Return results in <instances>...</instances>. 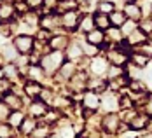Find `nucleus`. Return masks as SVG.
I'll use <instances>...</instances> for the list:
<instances>
[{
  "label": "nucleus",
  "mask_w": 152,
  "mask_h": 138,
  "mask_svg": "<svg viewBox=\"0 0 152 138\" xmlns=\"http://www.w3.org/2000/svg\"><path fill=\"white\" fill-rule=\"evenodd\" d=\"M129 60H131V63H135V65L140 66V68L147 66L149 61H151V58H149L145 53H131V54H129Z\"/></svg>",
  "instance_id": "nucleus-16"
},
{
  "label": "nucleus",
  "mask_w": 152,
  "mask_h": 138,
  "mask_svg": "<svg viewBox=\"0 0 152 138\" xmlns=\"http://www.w3.org/2000/svg\"><path fill=\"white\" fill-rule=\"evenodd\" d=\"M77 2H79V4H88L89 0H77Z\"/></svg>",
  "instance_id": "nucleus-52"
},
{
  "label": "nucleus",
  "mask_w": 152,
  "mask_h": 138,
  "mask_svg": "<svg viewBox=\"0 0 152 138\" xmlns=\"http://www.w3.org/2000/svg\"><path fill=\"white\" fill-rule=\"evenodd\" d=\"M14 9L16 12H19V14H26V11H28V4L26 2H21V0H18V2H14Z\"/></svg>",
  "instance_id": "nucleus-38"
},
{
  "label": "nucleus",
  "mask_w": 152,
  "mask_h": 138,
  "mask_svg": "<svg viewBox=\"0 0 152 138\" xmlns=\"http://www.w3.org/2000/svg\"><path fill=\"white\" fill-rule=\"evenodd\" d=\"M102 105H103V108L105 110H117V107H119V100L114 96V94H107L105 98L102 100Z\"/></svg>",
  "instance_id": "nucleus-22"
},
{
  "label": "nucleus",
  "mask_w": 152,
  "mask_h": 138,
  "mask_svg": "<svg viewBox=\"0 0 152 138\" xmlns=\"http://www.w3.org/2000/svg\"><path fill=\"white\" fill-rule=\"evenodd\" d=\"M96 11H98V12H103V14H110V12L115 11V5H114V2H110V0H102V2H98Z\"/></svg>",
  "instance_id": "nucleus-24"
},
{
  "label": "nucleus",
  "mask_w": 152,
  "mask_h": 138,
  "mask_svg": "<svg viewBox=\"0 0 152 138\" xmlns=\"http://www.w3.org/2000/svg\"><path fill=\"white\" fill-rule=\"evenodd\" d=\"M86 40H88L89 44H93V46H103V44H105V31L94 28V30L86 33Z\"/></svg>",
  "instance_id": "nucleus-9"
},
{
  "label": "nucleus",
  "mask_w": 152,
  "mask_h": 138,
  "mask_svg": "<svg viewBox=\"0 0 152 138\" xmlns=\"http://www.w3.org/2000/svg\"><path fill=\"white\" fill-rule=\"evenodd\" d=\"M4 101L9 105V107H14V108H19L21 107V101H19V98L12 94V93H5V96H4Z\"/></svg>",
  "instance_id": "nucleus-30"
},
{
  "label": "nucleus",
  "mask_w": 152,
  "mask_h": 138,
  "mask_svg": "<svg viewBox=\"0 0 152 138\" xmlns=\"http://www.w3.org/2000/svg\"><path fill=\"white\" fill-rule=\"evenodd\" d=\"M4 75L5 77H18V68H16L14 65H7L4 68Z\"/></svg>",
  "instance_id": "nucleus-42"
},
{
  "label": "nucleus",
  "mask_w": 152,
  "mask_h": 138,
  "mask_svg": "<svg viewBox=\"0 0 152 138\" xmlns=\"http://www.w3.org/2000/svg\"><path fill=\"white\" fill-rule=\"evenodd\" d=\"M23 121H25V115H23L19 110H16V112H12V114L9 115V123H11V126H14V128L21 126Z\"/></svg>",
  "instance_id": "nucleus-31"
},
{
  "label": "nucleus",
  "mask_w": 152,
  "mask_h": 138,
  "mask_svg": "<svg viewBox=\"0 0 152 138\" xmlns=\"http://www.w3.org/2000/svg\"><path fill=\"white\" fill-rule=\"evenodd\" d=\"M14 47L18 49V53H23V54H28L31 53V49L35 47V42L30 35H18L14 39Z\"/></svg>",
  "instance_id": "nucleus-2"
},
{
  "label": "nucleus",
  "mask_w": 152,
  "mask_h": 138,
  "mask_svg": "<svg viewBox=\"0 0 152 138\" xmlns=\"http://www.w3.org/2000/svg\"><path fill=\"white\" fill-rule=\"evenodd\" d=\"M138 138H152V133H145V135H142V137H138Z\"/></svg>",
  "instance_id": "nucleus-51"
},
{
  "label": "nucleus",
  "mask_w": 152,
  "mask_h": 138,
  "mask_svg": "<svg viewBox=\"0 0 152 138\" xmlns=\"http://www.w3.org/2000/svg\"><path fill=\"white\" fill-rule=\"evenodd\" d=\"M94 26L98 30H108L110 28V16L108 14H103V12H98L94 14Z\"/></svg>",
  "instance_id": "nucleus-15"
},
{
  "label": "nucleus",
  "mask_w": 152,
  "mask_h": 138,
  "mask_svg": "<svg viewBox=\"0 0 152 138\" xmlns=\"http://www.w3.org/2000/svg\"><path fill=\"white\" fill-rule=\"evenodd\" d=\"M42 66H37V65H31L30 68H28V77L33 79V80H39L40 77H42Z\"/></svg>",
  "instance_id": "nucleus-34"
},
{
  "label": "nucleus",
  "mask_w": 152,
  "mask_h": 138,
  "mask_svg": "<svg viewBox=\"0 0 152 138\" xmlns=\"http://www.w3.org/2000/svg\"><path fill=\"white\" fill-rule=\"evenodd\" d=\"M77 0H60L58 2V11L60 12H68V11H75L77 7Z\"/></svg>",
  "instance_id": "nucleus-25"
},
{
  "label": "nucleus",
  "mask_w": 152,
  "mask_h": 138,
  "mask_svg": "<svg viewBox=\"0 0 152 138\" xmlns=\"http://www.w3.org/2000/svg\"><path fill=\"white\" fill-rule=\"evenodd\" d=\"M88 86H89V89H91V91H94V93L107 89V82L103 80V79H100V77H96V79H91V80L88 82Z\"/></svg>",
  "instance_id": "nucleus-26"
},
{
  "label": "nucleus",
  "mask_w": 152,
  "mask_h": 138,
  "mask_svg": "<svg viewBox=\"0 0 152 138\" xmlns=\"http://www.w3.org/2000/svg\"><path fill=\"white\" fill-rule=\"evenodd\" d=\"M9 114H11V107L5 101H0V121L9 119Z\"/></svg>",
  "instance_id": "nucleus-36"
},
{
  "label": "nucleus",
  "mask_w": 152,
  "mask_h": 138,
  "mask_svg": "<svg viewBox=\"0 0 152 138\" xmlns=\"http://www.w3.org/2000/svg\"><path fill=\"white\" fill-rule=\"evenodd\" d=\"M138 28V23L135 21V19H126V23L121 26L122 33H124V37H128L129 33H133V31Z\"/></svg>",
  "instance_id": "nucleus-28"
},
{
  "label": "nucleus",
  "mask_w": 152,
  "mask_h": 138,
  "mask_svg": "<svg viewBox=\"0 0 152 138\" xmlns=\"http://www.w3.org/2000/svg\"><path fill=\"white\" fill-rule=\"evenodd\" d=\"M126 39H128V44L129 46H142V44L147 42V33H143L140 28H137L133 33H129Z\"/></svg>",
  "instance_id": "nucleus-10"
},
{
  "label": "nucleus",
  "mask_w": 152,
  "mask_h": 138,
  "mask_svg": "<svg viewBox=\"0 0 152 138\" xmlns=\"http://www.w3.org/2000/svg\"><path fill=\"white\" fill-rule=\"evenodd\" d=\"M11 137H12V129H11V126L2 124V126H0V138H11Z\"/></svg>",
  "instance_id": "nucleus-41"
},
{
  "label": "nucleus",
  "mask_w": 152,
  "mask_h": 138,
  "mask_svg": "<svg viewBox=\"0 0 152 138\" xmlns=\"http://www.w3.org/2000/svg\"><path fill=\"white\" fill-rule=\"evenodd\" d=\"M103 128H107L108 131H112V133H115L119 128H121V121H119V117L115 115V114H108L103 117Z\"/></svg>",
  "instance_id": "nucleus-12"
},
{
  "label": "nucleus",
  "mask_w": 152,
  "mask_h": 138,
  "mask_svg": "<svg viewBox=\"0 0 152 138\" xmlns=\"http://www.w3.org/2000/svg\"><path fill=\"white\" fill-rule=\"evenodd\" d=\"M47 133H49V129H47V128H42V129L39 128V129H33V133H31V135H33L35 138H44Z\"/></svg>",
  "instance_id": "nucleus-44"
},
{
  "label": "nucleus",
  "mask_w": 152,
  "mask_h": 138,
  "mask_svg": "<svg viewBox=\"0 0 152 138\" xmlns=\"http://www.w3.org/2000/svg\"><path fill=\"white\" fill-rule=\"evenodd\" d=\"M68 44H70V40H68L66 35H54V37L49 40V47H51L53 51H61V49L68 47Z\"/></svg>",
  "instance_id": "nucleus-11"
},
{
  "label": "nucleus",
  "mask_w": 152,
  "mask_h": 138,
  "mask_svg": "<svg viewBox=\"0 0 152 138\" xmlns=\"http://www.w3.org/2000/svg\"><path fill=\"white\" fill-rule=\"evenodd\" d=\"M89 68H91V72L96 77H100V75H103V74L108 72V61H107L105 58H102V56L93 58L91 63H89Z\"/></svg>",
  "instance_id": "nucleus-3"
},
{
  "label": "nucleus",
  "mask_w": 152,
  "mask_h": 138,
  "mask_svg": "<svg viewBox=\"0 0 152 138\" xmlns=\"http://www.w3.org/2000/svg\"><path fill=\"white\" fill-rule=\"evenodd\" d=\"M129 89L133 93H145V84L140 79H133V80H129Z\"/></svg>",
  "instance_id": "nucleus-33"
},
{
  "label": "nucleus",
  "mask_w": 152,
  "mask_h": 138,
  "mask_svg": "<svg viewBox=\"0 0 152 138\" xmlns=\"http://www.w3.org/2000/svg\"><path fill=\"white\" fill-rule=\"evenodd\" d=\"M14 14H16L14 4H9V2H4L2 0V4H0V19L7 21V19H11Z\"/></svg>",
  "instance_id": "nucleus-14"
},
{
  "label": "nucleus",
  "mask_w": 152,
  "mask_h": 138,
  "mask_svg": "<svg viewBox=\"0 0 152 138\" xmlns=\"http://www.w3.org/2000/svg\"><path fill=\"white\" fill-rule=\"evenodd\" d=\"M33 129H35V119H33V117H28V119H25V121L21 123V131H23V133L30 135V133H33Z\"/></svg>",
  "instance_id": "nucleus-32"
},
{
  "label": "nucleus",
  "mask_w": 152,
  "mask_h": 138,
  "mask_svg": "<svg viewBox=\"0 0 152 138\" xmlns=\"http://www.w3.org/2000/svg\"><path fill=\"white\" fill-rule=\"evenodd\" d=\"M138 28L147 35H152V18H142L138 21Z\"/></svg>",
  "instance_id": "nucleus-27"
},
{
  "label": "nucleus",
  "mask_w": 152,
  "mask_h": 138,
  "mask_svg": "<svg viewBox=\"0 0 152 138\" xmlns=\"http://www.w3.org/2000/svg\"><path fill=\"white\" fill-rule=\"evenodd\" d=\"M44 103H51V91L49 89H42V93H40V96H39Z\"/></svg>",
  "instance_id": "nucleus-45"
},
{
  "label": "nucleus",
  "mask_w": 152,
  "mask_h": 138,
  "mask_svg": "<svg viewBox=\"0 0 152 138\" xmlns=\"http://www.w3.org/2000/svg\"><path fill=\"white\" fill-rule=\"evenodd\" d=\"M82 53L84 54H88V56H93V54H96L98 53V46H93V44H82Z\"/></svg>",
  "instance_id": "nucleus-37"
},
{
  "label": "nucleus",
  "mask_w": 152,
  "mask_h": 138,
  "mask_svg": "<svg viewBox=\"0 0 152 138\" xmlns=\"http://www.w3.org/2000/svg\"><path fill=\"white\" fill-rule=\"evenodd\" d=\"M30 114L33 115V117H39V115H46L47 114V105L44 103V101H33L30 107Z\"/></svg>",
  "instance_id": "nucleus-20"
},
{
  "label": "nucleus",
  "mask_w": 152,
  "mask_h": 138,
  "mask_svg": "<svg viewBox=\"0 0 152 138\" xmlns=\"http://www.w3.org/2000/svg\"><path fill=\"white\" fill-rule=\"evenodd\" d=\"M107 74H108V77H110V80H112V79H117V77L124 75V70H122V66H117V65H112V66H110V70H108Z\"/></svg>",
  "instance_id": "nucleus-35"
},
{
  "label": "nucleus",
  "mask_w": 152,
  "mask_h": 138,
  "mask_svg": "<svg viewBox=\"0 0 152 138\" xmlns=\"http://www.w3.org/2000/svg\"><path fill=\"white\" fill-rule=\"evenodd\" d=\"M75 75V65L72 61L68 63H63L60 66V70H58V77L63 79V80H66V79H72V77Z\"/></svg>",
  "instance_id": "nucleus-13"
},
{
  "label": "nucleus",
  "mask_w": 152,
  "mask_h": 138,
  "mask_svg": "<svg viewBox=\"0 0 152 138\" xmlns=\"http://www.w3.org/2000/svg\"><path fill=\"white\" fill-rule=\"evenodd\" d=\"M119 107H122V108H131L133 107V101H131V98L129 96H121L119 98Z\"/></svg>",
  "instance_id": "nucleus-40"
},
{
  "label": "nucleus",
  "mask_w": 152,
  "mask_h": 138,
  "mask_svg": "<svg viewBox=\"0 0 152 138\" xmlns=\"http://www.w3.org/2000/svg\"><path fill=\"white\" fill-rule=\"evenodd\" d=\"M151 123V117L149 115H145V114H137L131 121H129V129H133V131H142V129H145L147 126Z\"/></svg>",
  "instance_id": "nucleus-6"
},
{
  "label": "nucleus",
  "mask_w": 152,
  "mask_h": 138,
  "mask_svg": "<svg viewBox=\"0 0 152 138\" xmlns=\"http://www.w3.org/2000/svg\"><path fill=\"white\" fill-rule=\"evenodd\" d=\"M105 37H108L112 42H119L121 44L122 39H124V33H122V30L119 28V26H112V28H108V30H105Z\"/></svg>",
  "instance_id": "nucleus-21"
},
{
  "label": "nucleus",
  "mask_w": 152,
  "mask_h": 138,
  "mask_svg": "<svg viewBox=\"0 0 152 138\" xmlns=\"http://www.w3.org/2000/svg\"><path fill=\"white\" fill-rule=\"evenodd\" d=\"M16 49L14 46H4V54H5V58L7 60H14L16 58Z\"/></svg>",
  "instance_id": "nucleus-39"
},
{
  "label": "nucleus",
  "mask_w": 152,
  "mask_h": 138,
  "mask_svg": "<svg viewBox=\"0 0 152 138\" xmlns=\"http://www.w3.org/2000/svg\"><path fill=\"white\" fill-rule=\"evenodd\" d=\"M82 46H79V44H68L66 47V56L70 58V60H77V58H82Z\"/></svg>",
  "instance_id": "nucleus-23"
},
{
  "label": "nucleus",
  "mask_w": 152,
  "mask_h": 138,
  "mask_svg": "<svg viewBox=\"0 0 152 138\" xmlns=\"http://www.w3.org/2000/svg\"><path fill=\"white\" fill-rule=\"evenodd\" d=\"M53 138H60V137H53Z\"/></svg>",
  "instance_id": "nucleus-53"
},
{
  "label": "nucleus",
  "mask_w": 152,
  "mask_h": 138,
  "mask_svg": "<svg viewBox=\"0 0 152 138\" xmlns=\"http://www.w3.org/2000/svg\"><path fill=\"white\" fill-rule=\"evenodd\" d=\"M145 110H147L149 115H152V96H149L147 101H145Z\"/></svg>",
  "instance_id": "nucleus-49"
},
{
  "label": "nucleus",
  "mask_w": 152,
  "mask_h": 138,
  "mask_svg": "<svg viewBox=\"0 0 152 138\" xmlns=\"http://www.w3.org/2000/svg\"><path fill=\"white\" fill-rule=\"evenodd\" d=\"M0 93H9V80L0 79Z\"/></svg>",
  "instance_id": "nucleus-48"
},
{
  "label": "nucleus",
  "mask_w": 152,
  "mask_h": 138,
  "mask_svg": "<svg viewBox=\"0 0 152 138\" xmlns=\"http://www.w3.org/2000/svg\"><path fill=\"white\" fill-rule=\"evenodd\" d=\"M61 65H63V54H61V51H53L51 54H46L42 58V61H40V66L46 72H49V74L60 70Z\"/></svg>",
  "instance_id": "nucleus-1"
},
{
  "label": "nucleus",
  "mask_w": 152,
  "mask_h": 138,
  "mask_svg": "<svg viewBox=\"0 0 152 138\" xmlns=\"http://www.w3.org/2000/svg\"><path fill=\"white\" fill-rule=\"evenodd\" d=\"M108 60H110V63L112 65H117V66H122V65H126L128 63V54L124 53V51H121L119 47L117 49H112L110 53H108V56H107Z\"/></svg>",
  "instance_id": "nucleus-7"
},
{
  "label": "nucleus",
  "mask_w": 152,
  "mask_h": 138,
  "mask_svg": "<svg viewBox=\"0 0 152 138\" xmlns=\"http://www.w3.org/2000/svg\"><path fill=\"white\" fill-rule=\"evenodd\" d=\"M126 75L131 77V80H133V79H140V77H142V68L137 66L135 63H128V72H126Z\"/></svg>",
  "instance_id": "nucleus-29"
},
{
  "label": "nucleus",
  "mask_w": 152,
  "mask_h": 138,
  "mask_svg": "<svg viewBox=\"0 0 152 138\" xmlns=\"http://www.w3.org/2000/svg\"><path fill=\"white\" fill-rule=\"evenodd\" d=\"M108 16H110V25L112 26H119V28L126 23V19H128V16L124 14L122 11H114V12H110Z\"/></svg>",
  "instance_id": "nucleus-19"
},
{
  "label": "nucleus",
  "mask_w": 152,
  "mask_h": 138,
  "mask_svg": "<svg viewBox=\"0 0 152 138\" xmlns=\"http://www.w3.org/2000/svg\"><path fill=\"white\" fill-rule=\"evenodd\" d=\"M140 49H142V53H145L149 58H152V40H151V42L142 44V47H140Z\"/></svg>",
  "instance_id": "nucleus-43"
},
{
  "label": "nucleus",
  "mask_w": 152,
  "mask_h": 138,
  "mask_svg": "<svg viewBox=\"0 0 152 138\" xmlns=\"http://www.w3.org/2000/svg\"><path fill=\"white\" fill-rule=\"evenodd\" d=\"M25 21H26V23H30V25H35V23L39 21V18H37V14L30 12V14H25Z\"/></svg>",
  "instance_id": "nucleus-46"
},
{
  "label": "nucleus",
  "mask_w": 152,
  "mask_h": 138,
  "mask_svg": "<svg viewBox=\"0 0 152 138\" xmlns=\"http://www.w3.org/2000/svg\"><path fill=\"white\" fill-rule=\"evenodd\" d=\"M79 28L82 31H91V30H94L96 26H94V16L93 14H86V16H82V19L79 21Z\"/></svg>",
  "instance_id": "nucleus-18"
},
{
  "label": "nucleus",
  "mask_w": 152,
  "mask_h": 138,
  "mask_svg": "<svg viewBox=\"0 0 152 138\" xmlns=\"http://www.w3.org/2000/svg\"><path fill=\"white\" fill-rule=\"evenodd\" d=\"M61 135H63V138H74V129H70V128H65Z\"/></svg>",
  "instance_id": "nucleus-50"
},
{
  "label": "nucleus",
  "mask_w": 152,
  "mask_h": 138,
  "mask_svg": "<svg viewBox=\"0 0 152 138\" xmlns=\"http://www.w3.org/2000/svg\"><path fill=\"white\" fill-rule=\"evenodd\" d=\"M122 12L128 16V19H135V21L142 19V14H143V12H142V7H140L138 4H135V2H126Z\"/></svg>",
  "instance_id": "nucleus-5"
},
{
  "label": "nucleus",
  "mask_w": 152,
  "mask_h": 138,
  "mask_svg": "<svg viewBox=\"0 0 152 138\" xmlns=\"http://www.w3.org/2000/svg\"><path fill=\"white\" fill-rule=\"evenodd\" d=\"M79 21H80V18H79V14H77L75 11L63 12V16H61V25L65 28H68V30H75L77 26H79Z\"/></svg>",
  "instance_id": "nucleus-4"
},
{
  "label": "nucleus",
  "mask_w": 152,
  "mask_h": 138,
  "mask_svg": "<svg viewBox=\"0 0 152 138\" xmlns=\"http://www.w3.org/2000/svg\"><path fill=\"white\" fill-rule=\"evenodd\" d=\"M82 105L88 108V110H96V108L102 105V100H100L98 93H94V91L86 93V96H84V100H82Z\"/></svg>",
  "instance_id": "nucleus-8"
},
{
  "label": "nucleus",
  "mask_w": 152,
  "mask_h": 138,
  "mask_svg": "<svg viewBox=\"0 0 152 138\" xmlns=\"http://www.w3.org/2000/svg\"><path fill=\"white\" fill-rule=\"evenodd\" d=\"M40 93H42V86H40L37 80L28 82V84L25 86V94H26V96H30V98H39V96H40Z\"/></svg>",
  "instance_id": "nucleus-17"
},
{
  "label": "nucleus",
  "mask_w": 152,
  "mask_h": 138,
  "mask_svg": "<svg viewBox=\"0 0 152 138\" xmlns=\"http://www.w3.org/2000/svg\"><path fill=\"white\" fill-rule=\"evenodd\" d=\"M26 4H28V7H31V9H37V7H40L44 4V0H26Z\"/></svg>",
  "instance_id": "nucleus-47"
}]
</instances>
